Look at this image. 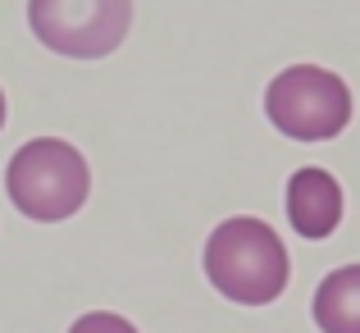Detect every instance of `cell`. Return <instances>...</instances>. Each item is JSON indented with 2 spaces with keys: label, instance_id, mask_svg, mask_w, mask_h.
Returning a JSON list of instances; mask_svg holds the SVG:
<instances>
[{
  "label": "cell",
  "instance_id": "ba28073f",
  "mask_svg": "<svg viewBox=\"0 0 360 333\" xmlns=\"http://www.w3.org/2000/svg\"><path fill=\"white\" fill-rule=\"evenodd\" d=\"M0 128H5V92H0Z\"/></svg>",
  "mask_w": 360,
  "mask_h": 333
},
{
  "label": "cell",
  "instance_id": "3957f363",
  "mask_svg": "<svg viewBox=\"0 0 360 333\" xmlns=\"http://www.w3.org/2000/svg\"><path fill=\"white\" fill-rule=\"evenodd\" d=\"M264 114L292 142H328L352 123V87L319 64H292L264 87Z\"/></svg>",
  "mask_w": 360,
  "mask_h": 333
},
{
  "label": "cell",
  "instance_id": "277c9868",
  "mask_svg": "<svg viewBox=\"0 0 360 333\" xmlns=\"http://www.w3.org/2000/svg\"><path fill=\"white\" fill-rule=\"evenodd\" d=\"M27 27L55 55L105 60L132 27V0H27Z\"/></svg>",
  "mask_w": 360,
  "mask_h": 333
},
{
  "label": "cell",
  "instance_id": "52a82bcc",
  "mask_svg": "<svg viewBox=\"0 0 360 333\" xmlns=\"http://www.w3.org/2000/svg\"><path fill=\"white\" fill-rule=\"evenodd\" d=\"M69 333H137V329H132L123 315H110V310H91V315L73 320V329H69Z\"/></svg>",
  "mask_w": 360,
  "mask_h": 333
},
{
  "label": "cell",
  "instance_id": "6da1fadb",
  "mask_svg": "<svg viewBox=\"0 0 360 333\" xmlns=\"http://www.w3.org/2000/svg\"><path fill=\"white\" fill-rule=\"evenodd\" d=\"M205 279L214 283L219 297L238 306H269L288 288L292 260L283 237L264 220L238 215V220H224L205 242Z\"/></svg>",
  "mask_w": 360,
  "mask_h": 333
},
{
  "label": "cell",
  "instance_id": "8992f818",
  "mask_svg": "<svg viewBox=\"0 0 360 333\" xmlns=\"http://www.w3.org/2000/svg\"><path fill=\"white\" fill-rule=\"evenodd\" d=\"M315 325L324 333H360V265H342L315 288Z\"/></svg>",
  "mask_w": 360,
  "mask_h": 333
},
{
  "label": "cell",
  "instance_id": "5b68a950",
  "mask_svg": "<svg viewBox=\"0 0 360 333\" xmlns=\"http://www.w3.org/2000/svg\"><path fill=\"white\" fill-rule=\"evenodd\" d=\"M288 220L301 237H328L342 224V187L328 169H297L288 178Z\"/></svg>",
  "mask_w": 360,
  "mask_h": 333
},
{
  "label": "cell",
  "instance_id": "7a4b0ae2",
  "mask_svg": "<svg viewBox=\"0 0 360 333\" xmlns=\"http://www.w3.org/2000/svg\"><path fill=\"white\" fill-rule=\"evenodd\" d=\"M5 192L23 220L60 224L87 206L91 169L78 146H69L60 137H37L14 151V160L5 169Z\"/></svg>",
  "mask_w": 360,
  "mask_h": 333
}]
</instances>
